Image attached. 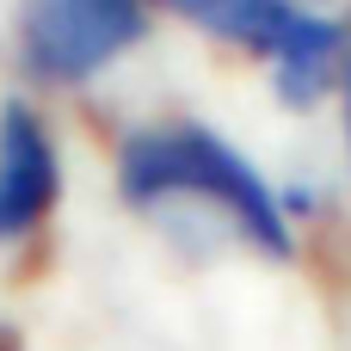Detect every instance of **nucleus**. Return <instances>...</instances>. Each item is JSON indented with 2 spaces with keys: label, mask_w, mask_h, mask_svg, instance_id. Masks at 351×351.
<instances>
[{
  "label": "nucleus",
  "mask_w": 351,
  "mask_h": 351,
  "mask_svg": "<svg viewBox=\"0 0 351 351\" xmlns=\"http://www.w3.org/2000/svg\"><path fill=\"white\" fill-rule=\"evenodd\" d=\"M117 185L130 204H154V197H204L216 204L259 253H290V228L278 210V191L204 123H167V130H142L123 142L117 160Z\"/></svg>",
  "instance_id": "1"
},
{
  "label": "nucleus",
  "mask_w": 351,
  "mask_h": 351,
  "mask_svg": "<svg viewBox=\"0 0 351 351\" xmlns=\"http://www.w3.org/2000/svg\"><path fill=\"white\" fill-rule=\"evenodd\" d=\"M19 37L37 80L74 86L142 37V0H31Z\"/></svg>",
  "instance_id": "2"
},
{
  "label": "nucleus",
  "mask_w": 351,
  "mask_h": 351,
  "mask_svg": "<svg viewBox=\"0 0 351 351\" xmlns=\"http://www.w3.org/2000/svg\"><path fill=\"white\" fill-rule=\"evenodd\" d=\"M56 191H62V173H56L43 117L31 105H6L0 111V241L31 234L56 210Z\"/></svg>",
  "instance_id": "3"
},
{
  "label": "nucleus",
  "mask_w": 351,
  "mask_h": 351,
  "mask_svg": "<svg viewBox=\"0 0 351 351\" xmlns=\"http://www.w3.org/2000/svg\"><path fill=\"white\" fill-rule=\"evenodd\" d=\"M271 62H278V80H284V93L296 99V105H308L321 86H327V74H333V62H339V49H346V37H339V25H327V19H308V12H284L278 19V31H271Z\"/></svg>",
  "instance_id": "4"
},
{
  "label": "nucleus",
  "mask_w": 351,
  "mask_h": 351,
  "mask_svg": "<svg viewBox=\"0 0 351 351\" xmlns=\"http://www.w3.org/2000/svg\"><path fill=\"white\" fill-rule=\"evenodd\" d=\"M179 19H191V25H204V31H216V37H241V43H271V31H278V19L290 12V0H167Z\"/></svg>",
  "instance_id": "5"
},
{
  "label": "nucleus",
  "mask_w": 351,
  "mask_h": 351,
  "mask_svg": "<svg viewBox=\"0 0 351 351\" xmlns=\"http://www.w3.org/2000/svg\"><path fill=\"white\" fill-rule=\"evenodd\" d=\"M346 130H351V43H346Z\"/></svg>",
  "instance_id": "6"
},
{
  "label": "nucleus",
  "mask_w": 351,
  "mask_h": 351,
  "mask_svg": "<svg viewBox=\"0 0 351 351\" xmlns=\"http://www.w3.org/2000/svg\"><path fill=\"white\" fill-rule=\"evenodd\" d=\"M0 351H25V346H19V333H12V327H0Z\"/></svg>",
  "instance_id": "7"
}]
</instances>
